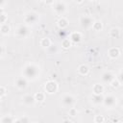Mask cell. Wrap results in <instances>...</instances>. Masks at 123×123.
Instances as JSON below:
<instances>
[{"mask_svg":"<svg viewBox=\"0 0 123 123\" xmlns=\"http://www.w3.org/2000/svg\"><path fill=\"white\" fill-rule=\"evenodd\" d=\"M39 72H40V69H39L38 65H37L33 62H30V63H27L24 65L23 70H22V75L28 81H33L38 77Z\"/></svg>","mask_w":123,"mask_h":123,"instance_id":"obj_1","label":"cell"},{"mask_svg":"<svg viewBox=\"0 0 123 123\" xmlns=\"http://www.w3.org/2000/svg\"><path fill=\"white\" fill-rule=\"evenodd\" d=\"M38 13H37L36 12H28L24 15V22L26 23V25H33L38 21Z\"/></svg>","mask_w":123,"mask_h":123,"instance_id":"obj_2","label":"cell"},{"mask_svg":"<svg viewBox=\"0 0 123 123\" xmlns=\"http://www.w3.org/2000/svg\"><path fill=\"white\" fill-rule=\"evenodd\" d=\"M58 88H59V86H58L57 82H55L53 80L47 81L44 84V90L47 94H55L58 91Z\"/></svg>","mask_w":123,"mask_h":123,"instance_id":"obj_3","label":"cell"},{"mask_svg":"<svg viewBox=\"0 0 123 123\" xmlns=\"http://www.w3.org/2000/svg\"><path fill=\"white\" fill-rule=\"evenodd\" d=\"M79 22H80L81 27H83L85 29H88V28L92 27V25L94 23V20L89 15H82L79 19Z\"/></svg>","mask_w":123,"mask_h":123,"instance_id":"obj_4","label":"cell"},{"mask_svg":"<svg viewBox=\"0 0 123 123\" xmlns=\"http://www.w3.org/2000/svg\"><path fill=\"white\" fill-rule=\"evenodd\" d=\"M53 9L58 15H62L66 11V4L63 1H57L53 5Z\"/></svg>","mask_w":123,"mask_h":123,"instance_id":"obj_5","label":"cell"},{"mask_svg":"<svg viewBox=\"0 0 123 123\" xmlns=\"http://www.w3.org/2000/svg\"><path fill=\"white\" fill-rule=\"evenodd\" d=\"M62 104L66 108H72V106L75 103V98L71 94H64L62 98Z\"/></svg>","mask_w":123,"mask_h":123,"instance_id":"obj_6","label":"cell"},{"mask_svg":"<svg viewBox=\"0 0 123 123\" xmlns=\"http://www.w3.org/2000/svg\"><path fill=\"white\" fill-rule=\"evenodd\" d=\"M15 35L19 38H25L29 35V28L26 25H20L15 30Z\"/></svg>","mask_w":123,"mask_h":123,"instance_id":"obj_7","label":"cell"},{"mask_svg":"<svg viewBox=\"0 0 123 123\" xmlns=\"http://www.w3.org/2000/svg\"><path fill=\"white\" fill-rule=\"evenodd\" d=\"M14 86L18 88V89H25L28 86V80L26 78L22 77H18L15 82H14Z\"/></svg>","mask_w":123,"mask_h":123,"instance_id":"obj_8","label":"cell"},{"mask_svg":"<svg viewBox=\"0 0 123 123\" xmlns=\"http://www.w3.org/2000/svg\"><path fill=\"white\" fill-rule=\"evenodd\" d=\"M116 97L113 95H107L104 97V102L103 104L105 105V107L107 108H111L116 104Z\"/></svg>","mask_w":123,"mask_h":123,"instance_id":"obj_9","label":"cell"},{"mask_svg":"<svg viewBox=\"0 0 123 123\" xmlns=\"http://www.w3.org/2000/svg\"><path fill=\"white\" fill-rule=\"evenodd\" d=\"M101 79H102L103 83H105V84H111L115 78H114V75H113L111 72L106 71V72H104V73L102 74Z\"/></svg>","mask_w":123,"mask_h":123,"instance_id":"obj_10","label":"cell"},{"mask_svg":"<svg viewBox=\"0 0 123 123\" xmlns=\"http://www.w3.org/2000/svg\"><path fill=\"white\" fill-rule=\"evenodd\" d=\"M22 102L23 104H25L26 106H32L36 103V99L34 97V95L31 94H26L22 97Z\"/></svg>","mask_w":123,"mask_h":123,"instance_id":"obj_11","label":"cell"},{"mask_svg":"<svg viewBox=\"0 0 123 123\" xmlns=\"http://www.w3.org/2000/svg\"><path fill=\"white\" fill-rule=\"evenodd\" d=\"M71 42L73 43H79L81 40H82V34L80 32H72L70 35H69V37H68Z\"/></svg>","mask_w":123,"mask_h":123,"instance_id":"obj_12","label":"cell"},{"mask_svg":"<svg viewBox=\"0 0 123 123\" xmlns=\"http://www.w3.org/2000/svg\"><path fill=\"white\" fill-rule=\"evenodd\" d=\"M108 56L111 59H117L120 56V50L117 47H111L108 51Z\"/></svg>","mask_w":123,"mask_h":123,"instance_id":"obj_13","label":"cell"},{"mask_svg":"<svg viewBox=\"0 0 123 123\" xmlns=\"http://www.w3.org/2000/svg\"><path fill=\"white\" fill-rule=\"evenodd\" d=\"M104 91V86L101 85V84H95L93 85L92 86V92L93 94H96V95H99V94H102Z\"/></svg>","mask_w":123,"mask_h":123,"instance_id":"obj_14","label":"cell"},{"mask_svg":"<svg viewBox=\"0 0 123 123\" xmlns=\"http://www.w3.org/2000/svg\"><path fill=\"white\" fill-rule=\"evenodd\" d=\"M68 20L65 18V17H61L59 20H58V22H57V25H58V27L61 29V30H63V29H65L67 26H68Z\"/></svg>","mask_w":123,"mask_h":123,"instance_id":"obj_15","label":"cell"},{"mask_svg":"<svg viewBox=\"0 0 123 123\" xmlns=\"http://www.w3.org/2000/svg\"><path fill=\"white\" fill-rule=\"evenodd\" d=\"M91 100H92V103L93 104L100 105V104H103V102H104V96L102 94H99V95L93 94L92 97H91Z\"/></svg>","mask_w":123,"mask_h":123,"instance_id":"obj_16","label":"cell"},{"mask_svg":"<svg viewBox=\"0 0 123 123\" xmlns=\"http://www.w3.org/2000/svg\"><path fill=\"white\" fill-rule=\"evenodd\" d=\"M78 72H79V74H81V75H83V76H86V75L88 74L89 68H88V66H87L86 64H81V65L78 67Z\"/></svg>","mask_w":123,"mask_h":123,"instance_id":"obj_17","label":"cell"},{"mask_svg":"<svg viewBox=\"0 0 123 123\" xmlns=\"http://www.w3.org/2000/svg\"><path fill=\"white\" fill-rule=\"evenodd\" d=\"M52 45V42L50 40L49 37H43L41 40H40V46L43 47V48H49L50 46Z\"/></svg>","mask_w":123,"mask_h":123,"instance_id":"obj_18","label":"cell"},{"mask_svg":"<svg viewBox=\"0 0 123 123\" xmlns=\"http://www.w3.org/2000/svg\"><path fill=\"white\" fill-rule=\"evenodd\" d=\"M34 97H35V99H36V102L41 103V102H43L44 99H45V94H44L43 92H41V91H38V92H36V93L34 94Z\"/></svg>","mask_w":123,"mask_h":123,"instance_id":"obj_19","label":"cell"},{"mask_svg":"<svg viewBox=\"0 0 123 123\" xmlns=\"http://www.w3.org/2000/svg\"><path fill=\"white\" fill-rule=\"evenodd\" d=\"M14 118L10 115V114H7V115H4L1 117V120H0V123H13L14 122Z\"/></svg>","mask_w":123,"mask_h":123,"instance_id":"obj_20","label":"cell"},{"mask_svg":"<svg viewBox=\"0 0 123 123\" xmlns=\"http://www.w3.org/2000/svg\"><path fill=\"white\" fill-rule=\"evenodd\" d=\"M10 31H11V27H10V25H9L8 23L1 25V27H0V32H1V34H2L3 36L8 35V34L10 33Z\"/></svg>","mask_w":123,"mask_h":123,"instance_id":"obj_21","label":"cell"},{"mask_svg":"<svg viewBox=\"0 0 123 123\" xmlns=\"http://www.w3.org/2000/svg\"><path fill=\"white\" fill-rule=\"evenodd\" d=\"M92 29L94 31H96V32L102 31V29H103V23L100 20H95L94 23H93V25H92Z\"/></svg>","mask_w":123,"mask_h":123,"instance_id":"obj_22","label":"cell"},{"mask_svg":"<svg viewBox=\"0 0 123 123\" xmlns=\"http://www.w3.org/2000/svg\"><path fill=\"white\" fill-rule=\"evenodd\" d=\"M119 36H120V31H119V29L118 28H112L111 31H110V37H112V38H117V37H119Z\"/></svg>","mask_w":123,"mask_h":123,"instance_id":"obj_23","label":"cell"},{"mask_svg":"<svg viewBox=\"0 0 123 123\" xmlns=\"http://www.w3.org/2000/svg\"><path fill=\"white\" fill-rule=\"evenodd\" d=\"M61 44H62V48L68 49V48H70L72 42H71V40H70L69 38H63V39L62 40V43H61Z\"/></svg>","mask_w":123,"mask_h":123,"instance_id":"obj_24","label":"cell"},{"mask_svg":"<svg viewBox=\"0 0 123 123\" xmlns=\"http://www.w3.org/2000/svg\"><path fill=\"white\" fill-rule=\"evenodd\" d=\"M7 20H8V15L3 12V10H1V12H0V23H1V25L6 24Z\"/></svg>","mask_w":123,"mask_h":123,"instance_id":"obj_25","label":"cell"},{"mask_svg":"<svg viewBox=\"0 0 123 123\" xmlns=\"http://www.w3.org/2000/svg\"><path fill=\"white\" fill-rule=\"evenodd\" d=\"M105 121V117L101 114H97L94 116V122L95 123H104Z\"/></svg>","mask_w":123,"mask_h":123,"instance_id":"obj_26","label":"cell"},{"mask_svg":"<svg viewBox=\"0 0 123 123\" xmlns=\"http://www.w3.org/2000/svg\"><path fill=\"white\" fill-rule=\"evenodd\" d=\"M77 114H78L77 109H75V108H70V109H69V111H68V115H69V116L75 117Z\"/></svg>","mask_w":123,"mask_h":123,"instance_id":"obj_27","label":"cell"},{"mask_svg":"<svg viewBox=\"0 0 123 123\" xmlns=\"http://www.w3.org/2000/svg\"><path fill=\"white\" fill-rule=\"evenodd\" d=\"M110 85L111 86V87H113V88H117V87H119V86H120V82H119L117 79H114Z\"/></svg>","mask_w":123,"mask_h":123,"instance_id":"obj_28","label":"cell"},{"mask_svg":"<svg viewBox=\"0 0 123 123\" xmlns=\"http://www.w3.org/2000/svg\"><path fill=\"white\" fill-rule=\"evenodd\" d=\"M7 94V89L4 86H0V98H3L5 95Z\"/></svg>","mask_w":123,"mask_h":123,"instance_id":"obj_29","label":"cell"},{"mask_svg":"<svg viewBox=\"0 0 123 123\" xmlns=\"http://www.w3.org/2000/svg\"><path fill=\"white\" fill-rule=\"evenodd\" d=\"M57 51H58V49H57V47H56L55 45H51V46L48 48V52H49V54H55Z\"/></svg>","mask_w":123,"mask_h":123,"instance_id":"obj_30","label":"cell"},{"mask_svg":"<svg viewBox=\"0 0 123 123\" xmlns=\"http://www.w3.org/2000/svg\"><path fill=\"white\" fill-rule=\"evenodd\" d=\"M119 82H120V84H123V71H121L118 75H117V78H116Z\"/></svg>","mask_w":123,"mask_h":123,"instance_id":"obj_31","label":"cell"},{"mask_svg":"<svg viewBox=\"0 0 123 123\" xmlns=\"http://www.w3.org/2000/svg\"><path fill=\"white\" fill-rule=\"evenodd\" d=\"M0 47H1V52H0V54H1V55H0V57H1V58H3V57H4V55H5V52H6V48H5V45H3V44H2Z\"/></svg>","mask_w":123,"mask_h":123,"instance_id":"obj_32","label":"cell"},{"mask_svg":"<svg viewBox=\"0 0 123 123\" xmlns=\"http://www.w3.org/2000/svg\"><path fill=\"white\" fill-rule=\"evenodd\" d=\"M20 120L22 121V123H29V118H28V116H26V115H23V116L20 118Z\"/></svg>","mask_w":123,"mask_h":123,"instance_id":"obj_33","label":"cell"},{"mask_svg":"<svg viewBox=\"0 0 123 123\" xmlns=\"http://www.w3.org/2000/svg\"><path fill=\"white\" fill-rule=\"evenodd\" d=\"M62 123H72V121L69 120V119H64V120L62 121Z\"/></svg>","mask_w":123,"mask_h":123,"instance_id":"obj_34","label":"cell"},{"mask_svg":"<svg viewBox=\"0 0 123 123\" xmlns=\"http://www.w3.org/2000/svg\"><path fill=\"white\" fill-rule=\"evenodd\" d=\"M119 104H120L121 107H123V96L120 98V100H119Z\"/></svg>","mask_w":123,"mask_h":123,"instance_id":"obj_35","label":"cell"},{"mask_svg":"<svg viewBox=\"0 0 123 123\" xmlns=\"http://www.w3.org/2000/svg\"><path fill=\"white\" fill-rule=\"evenodd\" d=\"M13 123H22V121L20 120V118H18V119H15Z\"/></svg>","mask_w":123,"mask_h":123,"instance_id":"obj_36","label":"cell"},{"mask_svg":"<svg viewBox=\"0 0 123 123\" xmlns=\"http://www.w3.org/2000/svg\"><path fill=\"white\" fill-rule=\"evenodd\" d=\"M116 123H123V121H118V122H116Z\"/></svg>","mask_w":123,"mask_h":123,"instance_id":"obj_37","label":"cell"},{"mask_svg":"<svg viewBox=\"0 0 123 123\" xmlns=\"http://www.w3.org/2000/svg\"><path fill=\"white\" fill-rule=\"evenodd\" d=\"M33 123H38V122H33Z\"/></svg>","mask_w":123,"mask_h":123,"instance_id":"obj_38","label":"cell"},{"mask_svg":"<svg viewBox=\"0 0 123 123\" xmlns=\"http://www.w3.org/2000/svg\"><path fill=\"white\" fill-rule=\"evenodd\" d=\"M122 71H123V70H122Z\"/></svg>","mask_w":123,"mask_h":123,"instance_id":"obj_39","label":"cell"}]
</instances>
